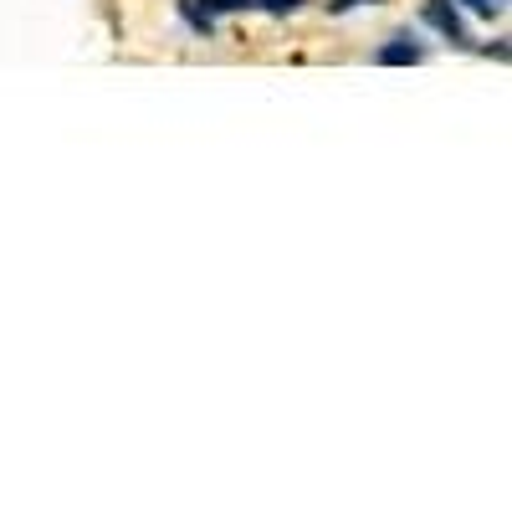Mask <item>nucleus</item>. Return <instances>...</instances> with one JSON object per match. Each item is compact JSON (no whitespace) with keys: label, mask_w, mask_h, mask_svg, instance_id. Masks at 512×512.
Segmentation results:
<instances>
[{"label":"nucleus","mask_w":512,"mask_h":512,"mask_svg":"<svg viewBox=\"0 0 512 512\" xmlns=\"http://www.w3.org/2000/svg\"><path fill=\"white\" fill-rule=\"evenodd\" d=\"M461 6H472L477 16H487V21H492V16H502V11H507V0H461Z\"/></svg>","instance_id":"obj_6"},{"label":"nucleus","mask_w":512,"mask_h":512,"mask_svg":"<svg viewBox=\"0 0 512 512\" xmlns=\"http://www.w3.org/2000/svg\"><path fill=\"white\" fill-rule=\"evenodd\" d=\"M374 62H379V67H415V62H425V47H420L415 36H390V41L374 52Z\"/></svg>","instance_id":"obj_2"},{"label":"nucleus","mask_w":512,"mask_h":512,"mask_svg":"<svg viewBox=\"0 0 512 512\" xmlns=\"http://www.w3.org/2000/svg\"><path fill=\"white\" fill-rule=\"evenodd\" d=\"M297 6H303V0H251V11H272V16H287Z\"/></svg>","instance_id":"obj_5"},{"label":"nucleus","mask_w":512,"mask_h":512,"mask_svg":"<svg viewBox=\"0 0 512 512\" xmlns=\"http://www.w3.org/2000/svg\"><path fill=\"white\" fill-rule=\"evenodd\" d=\"M354 6H374V0H328L333 16H344V11H354Z\"/></svg>","instance_id":"obj_7"},{"label":"nucleus","mask_w":512,"mask_h":512,"mask_svg":"<svg viewBox=\"0 0 512 512\" xmlns=\"http://www.w3.org/2000/svg\"><path fill=\"white\" fill-rule=\"evenodd\" d=\"M425 21H431L451 47H472L466 41V26H461V16H456V0H425Z\"/></svg>","instance_id":"obj_1"},{"label":"nucleus","mask_w":512,"mask_h":512,"mask_svg":"<svg viewBox=\"0 0 512 512\" xmlns=\"http://www.w3.org/2000/svg\"><path fill=\"white\" fill-rule=\"evenodd\" d=\"M195 6L210 16H226V11H251V0H195Z\"/></svg>","instance_id":"obj_4"},{"label":"nucleus","mask_w":512,"mask_h":512,"mask_svg":"<svg viewBox=\"0 0 512 512\" xmlns=\"http://www.w3.org/2000/svg\"><path fill=\"white\" fill-rule=\"evenodd\" d=\"M180 16L190 21V31H195V36H216V16H210V11H200L195 0H180Z\"/></svg>","instance_id":"obj_3"}]
</instances>
